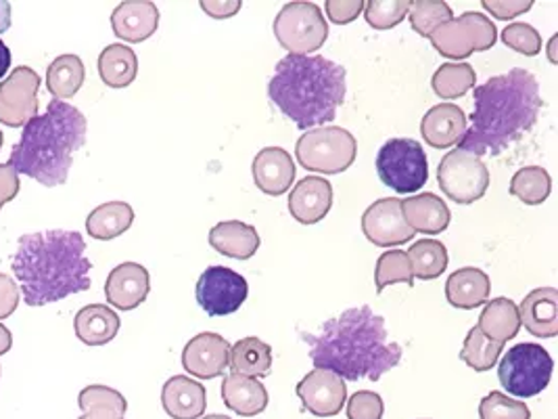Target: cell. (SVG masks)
Instances as JSON below:
<instances>
[{"label": "cell", "mask_w": 558, "mask_h": 419, "mask_svg": "<svg viewBox=\"0 0 558 419\" xmlns=\"http://www.w3.org/2000/svg\"><path fill=\"white\" fill-rule=\"evenodd\" d=\"M316 369H327L341 380H371L400 366L402 346L387 342L385 319L371 307L348 309L327 321L318 334H302Z\"/></svg>", "instance_id": "1"}, {"label": "cell", "mask_w": 558, "mask_h": 419, "mask_svg": "<svg viewBox=\"0 0 558 419\" xmlns=\"http://www.w3.org/2000/svg\"><path fill=\"white\" fill-rule=\"evenodd\" d=\"M475 109L460 149L473 156H498L532 131L542 109L539 84L532 72L514 68L475 86Z\"/></svg>", "instance_id": "2"}, {"label": "cell", "mask_w": 558, "mask_h": 419, "mask_svg": "<svg viewBox=\"0 0 558 419\" xmlns=\"http://www.w3.org/2000/svg\"><path fill=\"white\" fill-rule=\"evenodd\" d=\"M77 231L51 229L20 239L13 273L27 307H45L90 289L93 262Z\"/></svg>", "instance_id": "3"}, {"label": "cell", "mask_w": 558, "mask_h": 419, "mask_svg": "<svg viewBox=\"0 0 558 419\" xmlns=\"http://www.w3.org/2000/svg\"><path fill=\"white\" fill-rule=\"evenodd\" d=\"M345 88V68L339 63L320 55H287L268 82V97L300 131H312L335 120Z\"/></svg>", "instance_id": "4"}, {"label": "cell", "mask_w": 558, "mask_h": 419, "mask_svg": "<svg viewBox=\"0 0 558 419\" xmlns=\"http://www.w3.org/2000/svg\"><path fill=\"white\" fill-rule=\"evenodd\" d=\"M86 129L88 122L77 107L52 99L43 116L24 127L9 164L17 175L32 177L45 187H59L68 181L74 154L86 143Z\"/></svg>", "instance_id": "5"}, {"label": "cell", "mask_w": 558, "mask_h": 419, "mask_svg": "<svg viewBox=\"0 0 558 419\" xmlns=\"http://www.w3.org/2000/svg\"><path fill=\"white\" fill-rule=\"evenodd\" d=\"M555 361L542 344L523 342L508 348L500 361L498 378L508 394L532 398L548 388Z\"/></svg>", "instance_id": "6"}, {"label": "cell", "mask_w": 558, "mask_h": 419, "mask_svg": "<svg viewBox=\"0 0 558 419\" xmlns=\"http://www.w3.org/2000/svg\"><path fill=\"white\" fill-rule=\"evenodd\" d=\"M357 156L354 134L341 127H318L305 131L295 145V157L310 172L341 175Z\"/></svg>", "instance_id": "7"}, {"label": "cell", "mask_w": 558, "mask_h": 419, "mask_svg": "<svg viewBox=\"0 0 558 419\" xmlns=\"http://www.w3.org/2000/svg\"><path fill=\"white\" fill-rule=\"evenodd\" d=\"M275 36L289 55L305 57L318 51L329 38V24L323 9L314 2H287L275 20Z\"/></svg>", "instance_id": "8"}, {"label": "cell", "mask_w": 558, "mask_h": 419, "mask_svg": "<svg viewBox=\"0 0 558 419\" xmlns=\"http://www.w3.org/2000/svg\"><path fill=\"white\" fill-rule=\"evenodd\" d=\"M377 172L396 193H416L429 179L427 154L414 139H389L377 154Z\"/></svg>", "instance_id": "9"}, {"label": "cell", "mask_w": 558, "mask_h": 419, "mask_svg": "<svg viewBox=\"0 0 558 419\" xmlns=\"http://www.w3.org/2000/svg\"><path fill=\"white\" fill-rule=\"evenodd\" d=\"M498 32L489 17L483 13H462L452 22L437 27L429 36L435 51L446 59H469L473 52L487 51L496 45Z\"/></svg>", "instance_id": "10"}, {"label": "cell", "mask_w": 558, "mask_h": 419, "mask_svg": "<svg viewBox=\"0 0 558 419\" xmlns=\"http://www.w3.org/2000/svg\"><path fill=\"white\" fill-rule=\"evenodd\" d=\"M437 183L452 202L473 204L482 200L489 187V170L483 159L458 147L441 159Z\"/></svg>", "instance_id": "11"}, {"label": "cell", "mask_w": 558, "mask_h": 419, "mask_svg": "<svg viewBox=\"0 0 558 419\" xmlns=\"http://www.w3.org/2000/svg\"><path fill=\"white\" fill-rule=\"evenodd\" d=\"M197 302L209 316L236 313L247 300L250 286L229 266H209L197 282Z\"/></svg>", "instance_id": "12"}, {"label": "cell", "mask_w": 558, "mask_h": 419, "mask_svg": "<svg viewBox=\"0 0 558 419\" xmlns=\"http://www.w3.org/2000/svg\"><path fill=\"white\" fill-rule=\"evenodd\" d=\"M40 76L27 68H15L11 76L0 82V124L17 129L38 116Z\"/></svg>", "instance_id": "13"}, {"label": "cell", "mask_w": 558, "mask_h": 419, "mask_svg": "<svg viewBox=\"0 0 558 419\" xmlns=\"http://www.w3.org/2000/svg\"><path fill=\"white\" fill-rule=\"evenodd\" d=\"M362 231L371 243L379 248L402 246L414 237L404 218L400 197H383L371 204L362 216Z\"/></svg>", "instance_id": "14"}, {"label": "cell", "mask_w": 558, "mask_h": 419, "mask_svg": "<svg viewBox=\"0 0 558 419\" xmlns=\"http://www.w3.org/2000/svg\"><path fill=\"white\" fill-rule=\"evenodd\" d=\"M298 396L302 398L305 411L318 418H332L348 400V386L337 373L314 369L298 384Z\"/></svg>", "instance_id": "15"}, {"label": "cell", "mask_w": 558, "mask_h": 419, "mask_svg": "<svg viewBox=\"0 0 558 419\" xmlns=\"http://www.w3.org/2000/svg\"><path fill=\"white\" fill-rule=\"evenodd\" d=\"M151 291L149 271L138 262L118 264L105 284V298L118 311H134Z\"/></svg>", "instance_id": "16"}, {"label": "cell", "mask_w": 558, "mask_h": 419, "mask_svg": "<svg viewBox=\"0 0 558 419\" xmlns=\"http://www.w3.org/2000/svg\"><path fill=\"white\" fill-rule=\"evenodd\" d=\"M230 344L225 336L205 332L195 336L182 350V367L202 380H214L229 367Z\"/></svg>", "instance_id": "17"}, {"label": "cell", "mask_w": 558, "mask_h": 419, "mask_svg": "<svg viewBox=\"0 0 558 419\" xmlns=\"http://www.w3.org/2000/svg\"><path fill=\"white\" fill-rule=\"evenodd\" d=\"M159 26V9L151 0H126L111 13L113 34L124 43H145Z\"/></svg>", "instance_id": "18"}, {"label": "cell", "mask_w": 558, "mask_h": 419, "mask_svg": "<svg viewBox=\"0 0 558 419\" xmlns=\"http://www.w3.org/2000/svg\"><path fill=\"white\" fill-rule=\"evenodd\" d=\"M254 183L262 193L279 197L295 181V161L282 147H266L254 157Z\"/></svg>", "instance_id": "19"}, {"label": "cell", "mask_w": 558, "mask_h": 419, "mask_svg": "<svg viewBox=\"0 0 558 419\" xmlns=\"http://www.w3.org/2000/svg\"><path fill=\"white\" fill-rule=\"evenodd\" d=\"M332 206V187L325 177H305L289 193V212L302 225L320 223Z\"/></svg>", "instance_id": "20"}, {"label": "cell", "mask_w": 558, "mask_h": 419, "mask_svg": "<svg viewBox=\"0 0 558 419\" xmlns=\"http://www.w3.org/2000/svg\"><path fill=\"white\" fill-rule=\"evenodd\" d=\"M519 309L521 325L535 338L558 336V291L555 288H537L530 291Z\"/></svg>", "instance_id": "21"}, {"label": "cell", "mask_w": 558, "mask_h": 419, "mask_svg": "<svg viewBox=\"0 0 558 419\" xmlns=\"http://www.w3.org/2000/svg\"><path fill=\"white\" fill-rule=\"evenodd\" d=\"M464 132L466 116L457 105H435L421 120V134L425 143H429L435 149H448L452 145H458Z\"/></svg>", "instance_id": "22"}, {"label": "cell", "mask_w": 558, "mask_h": 419, "mask_svg": "<svg viewBox=\"0 0 558 419\" xmlns=\"http://www.w3.org/2000/svg\"><path fill=\"white\" fill-rule=\"evenodd\" d=\"M161 405L172 419L204 418L207 409V393L204 384L186 375H174L163 384Z\"/></svg>", "instance_id": "23"}, {"label": "cell", "mask_w": 558, "mask_h": 419, "mask_svg": "<svg viewBox=\"0 0 558 419\" xmlns=\"http://www.w3.org/2000/svg\"><path fill=\"white\" fill-rule=\"evenodd\" d=\"M402 212L414 234H444L452 220L448 204L435 193H418L402 200Z\"/></svg>", "instance_id": "24"}, {"label": "cell", "mask_w": 558, "mask_h": 419, "mask_svg": "<svg viewBox=\"0 0 558 419\" xmlns=\"http://www.w3.org/2000/svg\"><path fill=\"white\" fill-rule=\"evenodd\" d=\"M209 246L234 261H250L262 246L257 229L241 220L218 223L209 231Z\"/></svg>", "instance_id": "25"}, {"label": "cell", "mask_w": 558, "mask_h": 419, "mask_svg": "<svg viewBox=\"0 0 558 419\" xmlns=\"http://www.w3.org/2000/svg\"><path fill=\"white\" fill-rule=\"evenodd\" d=\"M489 291H492L489 277L483 273L482 268H475V266L458 268L448 277V284H446L448 302L460 311H471L482 307L487 302Z\"/></svg>", "instance_id": "26"}, {"label": "cell", "mask_w": 558, "mask_h": 419, "mask_svg": "<svg viewBox=\"0 0 558 419\" xmlns=\"http://www.w3.org/2000/svg\"><path fill=\"white\" fill-rule=\"evenodd\" d=\"M222 400L236 416L254 418L262 411H266L268 391L255 378L230 373L229 378H225V382H222Z\"/></svg>", "instance_id": "27"}, {"label": "cell", "mask_w": 558, "mask_h": 419, "mask_svg": "<svg viewBox=\"0 0 558 419\" xmlns=\"http://www.w3.org/2000/svg\"><path fill=\"white\" fill-rule=\"evenodd\" d=\"M120 316L105 304H88L77 311L74 327L77 340L86 346H102L109 344L120 332Z\"/></svg>", "instance_id": "28"}, {"label": "cell", "mask_w": 558, "mask_h": 419, "mask_svg": "<svg viewBox=\"0 0 558 419\" xmlns=\"http://www.w3.org/2000/svg\"><path fill=\"white\" fill-rule=\"evenodd\" d=\"M477 327L482 330L485 338L498 342V344H507L521 330V319H519L517 304L508 298H494L492 302L485 304Z\"/></svg>", "instance_id": "29"}, {"label": "cell", "mask_w": 558, "mask_h": 419, "mask_svg": "<svg viewBox=\"0 0 558 419\" xmlns=\"http://www.w3.org/2000/svg\"><path fill=\"white\" fill-rule=\"evenodd\" d=\"M234 375L266 378L272 369V348L259 338H243L230 346V361Z\"/></svg>", "instance_id": "30"}, {"label": "cell", "mask_w": 558, "mask_h": 419, "mask_svg": "<svg viewBox=\"0 0 558 419\" xmlns=\"http://www.w3.org/2000/svg\"><path fill=\"white\" fill-rule=\"evenodd\" d=\"M134 223V210L126 202H107L93 210L86 218V231L93 239L111 241L124 236Z\"/></svg>", "instance_id": "31"}, {"label": "cell", "mask_w": 558, "mask_h": 419, "mask_svg": "<svg viewBox=\"0 0 558 419\" xmlns=\"http://www.w3.org/2000/svg\"><path fill=\"white\" fill-rule=\"evenodd\" d=\"M138 74V57L126 45H109L99 55V76L111 88H126Z\"/></svg>", "instance_id": "32"}, {"label": "cell", "mask_w": 558, "mask_h": 419, "mask_svg": "<svg viewBox=\"0 0 558 419\" xmlns=\"http://www.w3.org/2000/svg\"><path fill=\"white\" fill-rule=\"evenodd\" d=\"M86 79L84 61L77 55H61L47 70V88L54 101L72 99Z\"/></svg>", "instance_id": "33"}, {"label": "cell", "mask_w": 558, "mask_h": 419, "mask_svg": "<svg viewBox=\"0 0 558 419\" xmlns=\"http://www.w3.org/2000/svg\"><path fill=\"white\" fill-rule=\"evenodd\" d=\"M77 405L84 411V416L77 419H126L128 403L124 394L93 384L86 386L82 393L77 394Z\"/></svg>", "instance_id": "34"}, {"label": "cell", "mask_w": 558, "mask_h": 419, "mask_svg": "<svg viewBox=\"0 0 558 419\" xmlns=\"http://www.w3.org/2000/svg\"><path fill=\"white\" fill-rule=\"evenodd\" d=\"M407 254L412 266V275L418 279H437L448 268V250L441 241L421 239L410 246Z\"/></svg>", "instance_id": "35"}, {"label": "cell", "mask_w": 558, "mask_h": 419, "mask_svg": "<svg viewBox=\"0 0 558 419\" xmlns=\"http://www.w3.org/2000/svg\"><path fill=\"white\" fill-rule=\"evenodd\" d=\"M553 191V179L542 166H525L514 172L510 181V193L527 206H539Z\"/></svg>", "instance_id": "36"}, {"label": "cell", "mask_w": 558, "mask_h": 419, "mask_svg": "<svg viewBox=\"0 0 558 419\" xmlns=\"http://www.w3.org/2000/svg\"><path fill=\"white\" fill-rule=\"evenodd\" d=\"M475 80H477V74L471 63L450 61V63H444L441 68H437V72L433 74L432 86L437 97L458 99L475 86Z\"/></svg>", "instance_id": "37"}, {"label": "cell", "mask_w": 558, "mask_h": 419, "mask_svg": "<svg viewBox=\"0 0 558 419\" xmlns=\"http://www.w3.org/2000/svg\"><path fill=\"white\" fill-rule=\"evenodd\" d=\"M502 348L505 344H498V342L489 340L482 334L480 327H473L464 340V346L460 350V359L475 369V371H489L492 367L498 363L500 355H502Z\"/></svg>", "instance_id": "38"}, {"label": "cell", "mask_w": 558, "mask_h": 419, "mask_svg": "<svg viewBox=\"0 0 558 419\" xmlns=\"http://www.w3.org/2000/svg\"><path fill=\"white\" fill-rule=\"evenodd\" d=\"M408 13H410V26H412V29L416 34L425 36V38H429L437 27L454 20V13H452L450 4L444 2V0H416V2H410V11Z\"/></svg>", "instance_id": "39"}, {"label": "cell", "mask_w": 558, "mask_h": 419, "mask_svg": "<svg viewBox=\"0 0 558 419\" xmlns=\"http://www.w3.org/2000/svg\"><path fill=\"white\" fill-rule=\"evenodd\" d=\"M375 284H377V294H383V289L393 284H414V275H412V266L407 252L402 250H389L385 252L381 259L377 261L375 268Z\"/></svg>", "instance_id": "40"}, {"label": "cell", "mask_w": 558, "mask_h": 419, "mask_svg": "<svg viewBox=\"0 0 558 419\" xmlns=\"http://www.w3.org/2000/svg\"><path fill=\"white\" fill-rule=\"evenodd\" d=\"M410 11V0H368L364 2V17L375 29L400 26Z\"/></svg>", "instance_id": "41"}, {"label": "cell", "mask_w": 558, "mask_h": 419, "mask_svg": "<svg viewBox=\"0 0 558 419\" xmlns=\"http://www.w3.org/2000/svg\"><path fill=\"white\" fill-rule=\"evenodd\" d=\"M480 419H532V411L523 400L494 391L482 398Z\"/></svg>", "instance_id": "42"}, {"label": "cell", "mask_w": 558, "mask_h": 419, "mask_svg": "<svg viewBox=\"0 0 558 419\" xmlns=\"http://www.w3.org/2000/svg\"><path fill=\"white\" fill-rule=\"evenodd\" d=\"M502 43L507 45L508 49L521 52L525 57H535L537 52L542 51V36L535 27L530 24H510V26L502 29Z\"/></svg>", "instance_id": "43"}, {"label": "cell", "mask_w": 558, "mask_h": 419, "mask_svg": "<svg viewBox=\"0 0 558 419\" xmlns=\"http://www.w3.org/2000/svg\"><path fill=\"white\" fill-rule=\"evenodd\" d=\"M385 405L383 398L377 393L371 391H360L352 394L348 400V418L350 419H381Z\"/></svg>", "instance_id": "44"}, {"label": "cell", "mask_w": 558, "mask_h": 419, "mask_svg": "<svg viewBox=\"0 0 558 419\" xmlns=\"http://www.w3.org/2000/svg\"><path fill=\"white\" fill-rule=\"evenodd\" d=\"M325 9L332 24L345 26L357 20V15L364 11V0H327Z\"/></svg>", "instance_id": "45"}, {"label": "cell", "mask_w": 558, "mask_h": 419, "mask_svg": "<svg viewBox=\"0 0 558 419\" xmlns=\"http://www.w3.org/2000/svg\"><path fill=\"white\" fill-rule=\"evenodd\" d=\"M483 7L496 20H512L521 13H527L533 7V0H483Z\"/></svg>", "instance_id": "46"}, {"label": "cell", "mask_w": 558, "mask_h": 419, "mask_svg": "<svg viewBox=\"0 0 558 419\" xmlns=\"http://www.w3.org/2000/svg\"><path fill=\"white\" fill-rule=\"evenodd\" d=\"M20 288L13 277L0 273V319H7L17 311L20 304Z\"/></svg>", "instance_id": "47"}, {"label": "cell", "mask_w": 558, "mask_h": 419, "mask_svg": "<svg viewBox=\"0 0 558 419\" xmlns=\"http://www.w3.org/2000/svg\"><path fill=\"white\" fill-rule=\"evenodd\" d=\"M20 175L17 170L7 161V164H0V210L4 204L13 202L20 193Z\"/></svg>", "instance_id": "48"}, {"label": "cell", "mask_w": 558, "mask_h": 419, "mask_svg": "<svg viewBox=\"0 0 558 419\" xmlns=\"http://www.w3.org/2000/svg\"><path fill=\"white\" fill-rule=\"evenodd\" d=\"M243 2L241 0H202V9L207 15L216 17V20H225L232 17L241 11Z\"/></svg>", "instance_id": "49"}, {"label": "cell", "mask_w": 558, "mask_h": 419, "mask_svg": "<svg viewBox=\"0 0 558 419\" xmlns=\"http://www.w3.org/2000/svg\"><path fill=\"white\" fill-rule=\"evenodd\" d=\"M11 26V4L0 0V34Z\"/></svg>", "instance_id": "50"}, {"label": "cell", "mask_w": 558, "mask_h": 419, "mask_svg": "<svg viewBox=\"0 0 558 419\" xmlns=\"http://www.w3.org/2000/svg\"><path fill=\"white\" fill-rule=\"evenodd\" d=\"M9 68H11V51H9V47L0 40V79L9 72Z\"/></svg>", "instance_id": "51"}, {"label": "cell", "mask_w": 558, "mask_h": 419, "mask_svg": "<svg viewBox=\"0 0 558 419\" xmlns=\"http://www.w3.org/2000/svg\"><path fill=\"white\" fill-rule=\"evenodd\" d=\"M11 346H13V334L9 332V327H4V325L0 323V355L9 352Z\"/></svg>", "instance_id": "52"}, {"label": "cell", "mask_w": 558, "mask_h": 419, "mask_svg": "<svg viewBox=\"0 0 558 419\" xmlns=\"http://www.w3.org/2000/svg\"><path fill=\"white\" fill-rule=\"evenodd\" d=\"M557 43H558V34H555L553 38H550V43H548V59H550V63H558L557 57Z\"/></svg>", "instance_id": "53"}, {"label": "cell", "mask_w": 558, "mask_h": 419, "mask_svg": "<svg viewBox=\"0 0 558 419\" xmlns=\"http://www.w3.org/2000/svg\"><path fill=\"white\" fill-rule=\"evenodd\" d=\"M199 419H232V418H229V416H218V414H216V416H207V418H199Z\"/></svg>", "instance_id": "54"}, {"label": "cell", "mask_w": 558, "mask_h": 419, "mask_svg": "<svg viewBox=\"0 0 558 419\" xmlns=\"http://www.w3.org/2000/svg\"><path fill=\"white\" fill-rule=\"evenodd\" d=\"M2 141H4V136H2V132H0V147H2Z\"/></svg>", "instance_id": "55"}]
</instances>
